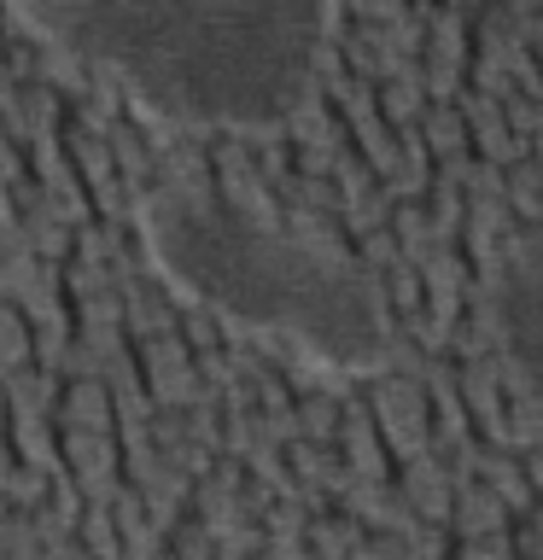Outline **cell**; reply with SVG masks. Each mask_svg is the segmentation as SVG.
<instances>
[{
	"mask_svg": "<svg viewBox=\"0 0 543 560\" xmlns=\"http://www.w3.org/2000/svg\"><path fill=\"white\" fill-rule=\"evenodd\" d=\"M490 315H497V345L525 392L543 397V234L520 240L490 280Z\"/></svg>",
	"mask_w": 543,
	"mask_h": 560,
	"instance_id": "3",
	"label": "cell"
},
{
	"mask_svg": "<svg viewBox=\"0 0 543 560\" xmlns=\"http://www.w3.org/2000/svg\"><path fill=\"white\" fill-rule=\"evenodd\" d=\"M18 18L117 70L182 122H275L322 65L327 0H18Z\"/></svg>",
	"mask_w": 543,
	"mask_h": 560,
	"instance_id": "1",
	"label": "cell"
},
{
	"mask_svg": "<svg viewBox=\"0 0 543 560\" xmlns=\"http://www.w3.org/2000/svg\"><path fill=\"white\" fill-rule=\"evenodd\" d=\"M18 257H24V234H18V217L7 210V199H0V280L18 269Z\"/></svg>",
	"mask_w": 543,
	"mask_h": 560,
	"instance_id": "4",
	"label": "cell"
},
{
	"mask_svg": "<svg viewBox=\"0 0 543 560\" xmlns=\"http://www.w3.org/2000/svg\"><path fill=\"white\" fill-rule=\"evenodd\" d=\"M0 560H42V555H30L24 542H7V537H0Z\"/></svg>",
	"mask_w": 543,
	"mask_h": 560,
	"instance_id": "5",
	"label": "cell"
},
{
	"mask_svg": "<svg viewBox=\"0 0 543 560\" xmlns=\"http://www.w3.org/2000/svg\"><path fill=\"white\" fill-rule=\"evenodd\" d=\"M140 240L193 298L333 368H374L392 350V304L374 269L269 205L170 182L140 192Z\"/></svg>",
	"mask_w": 543,
	"mask_h": 560,
	"instance_id": "2",
	"label": "cell"
}]
</instances>
